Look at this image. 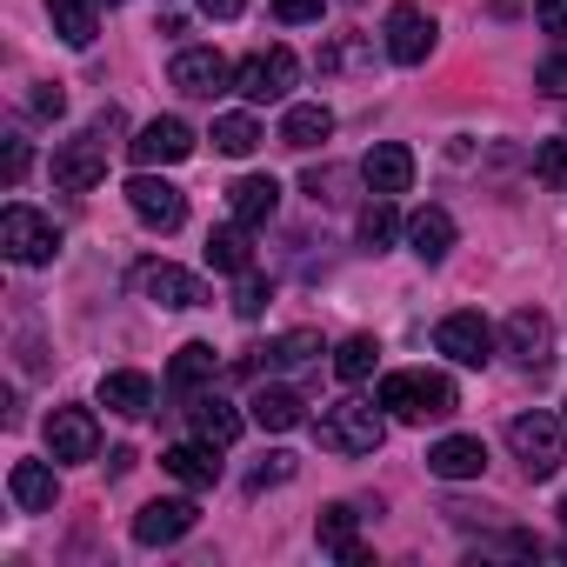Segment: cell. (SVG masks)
I'll return each instance as SVG.
<instances>
[{"mask_svg":"<svg viewBox=\"0 0 567 567\" xmlns=\"http://www.w3.org/2000/svg\"><path fill=\"white\" fill-rule=\"evenodd\" d=\"M374 401H381L394 421H447V414L461 408L454 381H447V374H427V368H401V374H388Z\"/></svg>","mask_w":567,"mask_h":567,"instance_id":"cell-1","label":"cell"},{"mask_svg":"<svg viewBox=\"0 0 567 567\" xmlns=\"http://www.w3.org/2000/svg\"><path fill=\"white\" fill-rule=\"evenodd\" d=\"M315 441H321L328 454H341V461L374 454V447L388 441V414H381V401H334V408L315 421Z\"/></svg>","mask_w":567,"mask_h":567,"instance_id":"cell-2","label":"cell"},{"mask_svg":"<svg viewBox=\"0 0 567 567\" xmlns=\"http://www.w3.org/2000/svg\"><path fill=\"white\" fill-rule=\"evenodd\" d=\"M507 447H514L527 481H554L560 461H567V421L560 414H514L507 421Z\"/></svg>","mask_w":567,"mask_h":567,"instance_id":"cell-3","label":"cell"},{"mask_svg":"<svg viewBox=\"0 0 567 567\" xmlns=\"http://www.w3.org/2000/svg\"><path fill=\"white\" fill-rule=\"evenodd\" d=\"M0 254H8L14 267H48L61 254V227L34 207H8L0 214Z\"/></svg>","mask_w":567,"mask_h":567,"instance_id":"cell-4","label":"cell"},{"mask_svg":"<svg viewBox=\"0 0 567 567\" xmlns=\"http://www.w3.org/2000/svg\"><path fill=\"white\" fill-rule=\"evenodd\" d=\"M295 74H301V61H295L288 48H254V54L234 68V94H247L254 107H267V101H288Z\"/></svg>","mask_w":567,"mask_h":567,"instance_id":"cell-5","label":"cell"},{"mask_svg":"<svg viewBox=\"0 0 567 567\" xmlns=\"http://www.w3.org/2000/svg\"><path fill=\"white\" fill-rule=\"evenodd\" d=\"M134 295L154 301V308H167V315H187V308L207 301V288H200L187 267H174V260H141L134 267Z\"/></svg>","mask_w":567,"mask_h":567,"instance_id":"cell-6","label":"cell"},{"mask_svg":"<svg viewBox=\"0 0 567 567\" xmlns=\"http://www.w3.org/2000/svg\"><path fill=\"white\" fill-rule=\"evenodd\" d=\"M127 207H134V220L154 227V234H174V227L187 220V194H181L174 181H161V174H134V181H127Z\"/></svg>","mask_w":567,"mask_h":567,"instance_id":"cell-7","label":"cell"},{"mask_svg":"<svg viewBox=\"0 0 567 567\" xmlns=\"http://www.w3.org/2000/svg\"><path fill=\"white\" fill-rule=\"evenodd\" d=\"M434 41H441V28H434V14H427V8H414V0H401V8L388 14V61L421 68V61L434 54Z\"/></svg>","mask_w":567,"mask_h":567,"instance_id":"cell-8","label":"cell"},{"mask_svg":"<svg viewBox=\"0 0 567 567\" xmlns=\"http://www.w3.org/2000/svg\"><path fill=\"white\" fill-rule=\"evenodd\" d=\"M167 81H174L181 94H194V101H214V94L234 87V68H227V54H214V48H181L174 68H167Z\"/></svg>","mask_w":567,"mask_h":567,"instance_id":"cell-9","label":"cell"},{"mask_svg":"<svg viewBox=\"0 0 567 567\" xmlns=\"http://www.w3.org/2000/svg\"><path fill=\"white\" fill-rule=\"evenodd\" d=\"M127 154H134L141 167H174V161L194 154V127H187L181 114H154V121L127 141Z\"/></svg>","mask_w":567,"mask_h":567,"instance_id":"cell-10","label":"cell"},{"mask_svg":"<svg viewBox=\"0 0 567 567\" xmlns=\"http://www.w3.org/2000/svg\"><path fill=\"white\" fill-rule=\"evenodd\" d=\"M434 348H441L447 361H461V368H487V361H494V328L461 308V315H447V321L434 328Z\"/></svg>","mask_w":567,"mask_h":567,"instance_id":"cell-11","label":"cell"},{"mask_svg":"<svg viewBox=\"0 0 567 567\" xmlns=\"http://www.w3.org/2000/svg\"><path fill=\"white\" fill-rule=\"evenodd\" d=\"M48 454L54 461H94L101 454V427L87 408H54L48 414Z\"/></svg>","mask_w":567,"mask_h":567,"instance_id":"cell-12","label":"cell"},{"mask_svg":"<svg viewBox=\"0 0 567 567\" xmlns=\"http://www.w3.org/2000/svg\"><path fill=\"white\" fill-rule=\"evenodd\" d=\"M507 354H514L520 368H547V361H554V321H547L540 308H514V315H507Z\"/></svg>","mask_w":567,"mask_h":567,"instance_id":"cell-13","label":"cell"},{"mask_svg":"<svg viewBox=\"0 0 567 567\" xmlns=\"http://www.w3.org/2000/svg\"><path fill=\"white\" fill-rule=\"evenodd\" d=\"M427 474H441V481H481V474H487V441H481V434H447V441H434V447H427Z\"/></svg>","mask_w":567,"mask_h":567,"instance_id":"cell-14","label":"cell"},{"mask_svg":"<svg viewBox=\"0 0 567 567\" xmlns=\"http://www.w3.org/2000/svg\"><path fill=\"white\" fill-rule=\"evenodd\" d=\"M187 527H194V501H181V494L147 501V507L134 514V540H141V547H174Z\"/></svg>","mask_w":567,"mask_h":567,"instance_id":"cell-15","label":"cell"},{"mask_svg":"<svg viewBox=\"0 0 567 567\" xmlns=\"http://www.w3.org/2000/svg\"><path fill=\"white\" fill-rule=\"evenodd\" d=\"M361 181H368V194H408L414 187V154L401 147V141H381V147H368V161H361Z\"/></svg>","mask_w":567,"mask_h":567,"instance_id":"cell-16","label":"cell"},{"mask_svg":"<svg viewBox=\"0 0 567 567\" xmlns=\"http://www.w3.org/2000/svg\"><path fill=\"white\" fill-rule=\"evenodd\" d=\"M61 467V461H54ZM48 461H14V474H8V494H14V507L21 514H54V501H61V474H54Z\"/></svg>","mask_w":567,"mask_h":567,"instance_id":"cell-17","label":"cell"},{"mask_svg":"<svg viewBox=\"0 0 567 567\" xmlns=\"http://www.w3.org/2000/svg\"><path fill=\"white\" fill-rule=\"evenodd\" d=\"M101 174H107L101 141H68V147L54 154V187H61V194H87V187H101Z\"/></svg>","mask_w":567,"mask_h":567,"instance_id":"cell-18","label":"cell"},{"mask_svg":"<svg viewBox=\"0 0 567 567\" xmlns=\"http://www.w3.org/2000/svg\"><path fill=\"white\" fill-rule=\"evenodd\" d=\"M321 354H328L321 334H315V328H295V334H280V341L254 348V354L240 361V374H260V368H308V361H321Z\"/></svg>","mask_w":567,"mask_h":567,"instance_id":"cell-19","label":"cell"},{"mask_svg":"<svg viewBox=\"0 0 567 567\" xmlns=\"http://www.w3.org/2000/svg\"><path fill=\"white\" fill-rule=\"evenodd\" d=\"M227 207H234L240 227H260V220H274V207H280V181H274V174H240V181L227 187Z\"/></svg>","mask_w":567,"mask_h":567,"instance_id":"cell-20","label":"cell"},{"mask_svg":"<svg viewBox=\"0 0 567 567\" xmlns=\"http://www.w3.org/2000/svg\"><path fill=\"white\" fill-rule=\"evenodd\" d=\"M354 527H361V514H354L348 501H334V507H321V520H315V540H321L328 554H341L348 567H368V547L354 540Z\"/></svg>","mask_w":567,"mask_h":567,"instance_id":"cell-21","label":"cell"},{"mask_svg":"<svg viewBox=\"0 0 567 567\" xmlns=\"http://www.w3.org/2000/svg\"><path fill=\"white\" fill-rule=\"evenodd\" d=\"M101 408H107V414L141 421V414L154 408V381H147V374H134V368H114V374H101Z\"/></svg>","mask_w":567,"mask_h":567,"instance_id":"cell-22","label":"cell"},{"mask_svg":"<svg viewBox=\"0 0 567 567\" xmlns=\"http://www.w3.org/2000/svg\"><path fill=\"white\" fill-rule=\"evenodd\" d=\"M408 247H414V260H447V247H454V214L447 207H421L414 220H408Z\"/></svg>","mask_w":567,"mask_h":567,"instance_id":"cell-23","label":"cell"},{"mask_svg":"<svg viewBox=\"0 0 567 567\" xmlns=\"http://www.w3.org/2000/svg\"><path fill=\"white\" fill-rule=\"evenodd\" d=\"M161 467L181 481V487H214L220 481V461H214V441H181L161 454Z\"/></svg>","mask_w":567,"mask_h":567,"instance_id":"cell-24","label":"cell"},{"mask_svg":"<svg viewBox=\"0 0 567 567\" xmlns=\"http://www.w3.org/2000/svg\"><path fill=\"white\" fill-rule=\"evenodd\" d=\"M328 134H334V114H328L321 101H295L288 114H280V141L301 147V154H308V147H321Z\"/></svg>","mask_w":567,"mask_h":567,"instance_id":"cell-25","label":"cell"},{"mask_svg":"<svg viewBox=\"0 0 567 567\" xmlns=\"http://www.w3.org/2000/svg\"><path fill=\"white\" fill-rule=\"evenodd\" d=\"M247 414H254V427H267V434H288V427H301V394H295V388H260V394L247 401Z\"/></svg>","mask_w":567,"mask_h":567,"instance_id":"cell-26","label":"cell"},{"mask_svg":"<svg viewBox=\"0 0 567 567\" xmlns=\"http://www.w3.org/2000/svg\"><path fill=\"white\" fill-rule=\"evenodd\" d=\"M48 14H54V34L68 48H94L101 21H94V0H48Z\"/></svg>","mask_w":567,"mask_h":567,"instance_id":"cell-27","label":"cell"},{"mask_svg":"<svg viewBox=\"0 0 567 567\" xmlns=\"http://www.w3.org/2000/svg\"><path fill=\"white\" fill-rule=\"evenodd\" d=\"M187 414H194V434H200V441H214V447H234V441H240V414H234L227 401L200 394V401H194Z\"/></svg>","mask_w":567,"mask_h":567,"instance_id":"cell-28","label":"cell"},{"mask_svg":"<svg viewBox=\"0 0 567 567\" xmlns=\"http://www.w3.org/2000/svg\"><path fill=\"white\" fill-rule=\"evenodd\" d=\"M207 267H220V274H247L254 267V247H247V227L240 220L207 234Z\"/></svg>","mask_w":567,"mask_h":567,"instance_id":"cell-29","label":"cell"},{"mask_svg":"<svg viewBox=\"0 0 567 567\" xmlns=\"http://www.w3.org/2000/svg\"><path fill=\"white\" fill-rule=\"evenodd\" d=\"M260 141H267V134H260V121H254V114H220V121H214V147H220L227 161H247Z\"/></svg>","mask_w":567,"mask_h":567,"instance_id":"cell-30","label":"cell"},{"mask_svg":"<svg viewBox=\"0 0 567 567\" xmlns=\"http://www.w3.org/2000/svg\"><path fill=\"white\" fill-rule=\"evenodd\" d=\"M354 234H361V247H368V254H381V247H388V240L401 234V214H394V200H388V194H374V200L361 207Z\"/></svg>","mask_w":567,"mask_h":567,"instance_id":"cell-31","label":"cell"},{"mask_svg":"<svg viewBox=\"0 0 567 567\" xmlns=\"http://www.w3.org/2000/svg\"><path fill=\"white\" fill-rule=\"evenodd\" d=\"M374 368H381V341H374V334H348V341L334 348V374H341V381H368Z\"/></svg>","mask_w":567,"mask_h":567,"instance_id":"cell-32","label":"cell"},{"mask_svg":"<svg viewBox=\"0 0 567 567\" xmlns=\"http://www.w3.org/2000/svg\"><path fill=\"white\" fill-rule=\"evenodd\" d=\"M207 374H214V348H207V341H187V348L174 354V368H167V381H174L181 394H187V388H200Z\"/></svg>","mask_w":567,"mask_h":567,"instance_id":"cell-33","label":"cell"},{"mask_svg":"<svg viewBox=\"0 0 567 567\" xmlns=\"http://www.w3.org/2000/svg\"><path fill=\"white\" fill-rule=\"evenodd\" d=\"M301 187H308V200H315V207H341V200H348V194H341V187H348V174H341V167H308V174H301Z\"/></svg>","mask_w":567,"mask_h":567,"instance_id":"cell-34","label":"cell"},{"mask_svg":"<svg viewBox=\"0 0 567 567\" xmlns=\"http://www.w3.org/2000/svg\"><path fill=\"white\" fill-rule=\"evenodd\" d=\"M534 181L567 187V141H540V154H534Z\"/></svg>","mask_w":567,"mask_h":567,"instance_id":"cell-35","label":"cell"},{"mask_svg":"<svg viewBox=\"0 0 567 567\" xmlns=\"http://www.w3.org/2000/svg\"><path fill=\"white\" fill-rule=\"evenodd\" d=\"M288 481H295V454H267V461L247 474V487H254V494H267V487H288Z\"/></svg>","mask_w":567,"mask_h":567,"instance_id":"cell-36","label":"cell"},{"mask_svg":"<svg viewBox=\"0 0 567 567\" xmlns=\"http://www.w3.org/2000/svg\"><path fill=\"white\" fill-rule=\"evenodd\" d=\"M534 87H540V94H554V101H567V48H554V54L534 68Z\"/></svg>","mask_w":567,"mask_h":567,"instance_id":"cell-37","label":"cell"},{"mask_svg":"<svg viewBox=\"0 0 567 567\" xmlns=\"http://www.w3.org/2000/svg\"><path fill=\"white\" fill-rule=\"evenodd\" d=\"M260 308H267V280L247 267V274H240V295H234V315H247V321H254Z\"/></svg>","mask_w":567,"mask_h":567,"instance_id":"cell-38","label":"cell"},{"mask_svg":"<svg viewBox=\"0 0 567 567\" xmlns=\"http://www.w3.org/2000/svg\"><path fill=\"white\" fill-rule=\"evenodd\" d=\"M28 107H34V114H41V121H61V114H68V94H61V87H54V81H41V87H34V94H28Z\"/></svg>","mask_w":567,"mask_h":567,"instance_id":"cell-39","label":"cell"},{"mask_svg":"<svg viewBox=\"0 0 567 567\" xmlns=\"http://www.w3.org/2000/svg\"><path fill=\"white\" fill-rule=\"evenodd\" d=\"M321 8H328V0H274L280 21H321Z\"/></svg>","mask_w":567,"mask_h":567,"instance_id":"cell-40","label":"cell"},{"mask_svg":"<svg viewBox=\"0 0 567 567\" xmlns=\"http://www.w3.org/2000/svg\"><path fill=\"white\" fill-rule=\"evenodd\" d=\"M534 14H540L547 34H567V0H534Z\"/></svg>","mask_w":567,"mask_h":567,"instance_id":"cell-41","label":"cell"},{"mask_svg":"<svg viewBox=\"0 0 567 567\" xmlns=\"http://www.w3.org/2000/svg\"><path fill=\"white\" fill-rule=\"evenodd\" d=\"M28 181V141H8V187Z\"/></svg>","mask_w":567,"mask_h":567,"instance_id":"cell-42","label":"cell"},{"mask_svg":"<svg viewBox=\"0 0 567 567\" xmlns=\"http://www.w3.org/2000/svg\"><path fill=\"white\" fill-rule=\"evenodd\" d=\"M240 8H247V0H200V14H207V21H234Z\"/></svg>","mask_w":567,"mask_h":567,"instance_id":"cell-43","label":"cell"},{"mask_svg":"<svg viewBox=\"0 0 567 567\" xmlns=\"http://www.w3.org/2000/svg\"><path fill=\"white\" fill-rule=\"evenodd\" d=\"M560 520H567V501H560Z\"/></svg>","mask_w":567,"mask_h":567,"instance_id":"cell-44","label":"cell"},{"mask_svg":"<svg viewBox=\"0 0 567 567\" xmlns=\"http://www.w3.org/2000/svg\"><path fill=\"white\" fill-rule=\"evenodd\" d=\"M107 8H114V0H107Z\"/></svg>","mask_w":567,"mask_h":567,"instance_id":"cell-45","label":"cell"},{"mask_svg":"<svg viewBox=\"0 0 567 567\" xmlns=\"http://www.w3.org/2000/svg\"><path fill=\"white\" fill-rule=\"evenodd\" d=\"M560 421H567V414H560Z\"/></svg>","mask_w":567,"mask_h":567,"instance_id":"cell-46","label":"cell"}]
</instances>
